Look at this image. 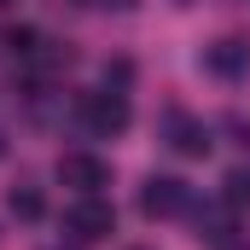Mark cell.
Wrapping results in <instances>:
<instances>
[{"label": "cell", "instance_id": "9c48e42d", "mask_svg": "<svg viewBox=\"0 0 250 250\" xmlns=\"http://www.w3.org/2000/svg\"><path fill=\"white\" fill-rule=\"evenodd\" d=\"M227 204H233V209H239V204H250V163L227 175Z\"/></svg>", "mask_w": 250, "mask_h": 250}, {"label": "cell", "instance_id": "7c38bea8", "mask_svg": "<svg viewBox=\"0 0 250 250\" xmlns=\"http://www.w3.org/2000/svg\"><path fill=\"white\" fill-rule=\"evenodd\" d=\"M221 250H250V245H221Z\"/></svg>", "mask_w": 250, "mask_h": 250}, {"label": "cell", "instance_id": "7a4b0ae2", "mask_svg": "<svg viewBox=\"0 0 250 250\" xmlns=\"http://www.w3.org/2000/svg\"><path fill=\"white\" fill-rule=\"evenodd\" d=\"M111 227H117V209H111L105 198H76V204L64 209V233H70L76 245H93V239H111Z\"/></svg>", "mask_w": 250, "mask_h": 250}, {"label": "cell", "instance_id": "4fadbf2b", "mask_svg": "<svg viewBox=\"0 0 250 250\" xmlns=\"http://www.w3.org/2000/svg\"><path fill=\"white\" fill-rule=\"evenodd\" d=\"M53 250H64V245H53Z\"/></svg>", "mask_w": 250, "mask_h": 250}, {"label": "cell", "instance_id": "5b68a950", "mask_svg": "<svg viewBox=\"0 0 250 250\" xmlns=\"http://www.w3.org/2000/svg\"><path fill=\"white\" fill-rule=\"evenodd\" d=\"M204 64L215 70V76H227V82H239L250 70V41H239V35H221L209 53H204Z\"/></svg>", "mask_w": 250, "mask_h": 250}, {"label": "cell", "instance_id": "8992f818", "mask_svg": "<svg viewBox=\"0 0 250 250\" xmlns=\"http://www.w3.org/2000/svg\"><path fill=\"white\" fill-rule=\"evenodd\" d=\"M169 146H175L181 157H204V151H209V128L192 123L187 111H169Z\"/></svg>", "mask_w": 250, "mask_h": 250}, {"label": "cell", "instance_id": "52a82bcc", "mask_svg": "<svg viewBox=\"0 0 250 250\" xmlns=\"http://www.w3.org/2000/svg\"><path fill=\"white\" fill-rule=\"evenodd\" d=\"M198 239L233 245V204H204V209H198Z\"/></svg>", "mask_w": 250, "mask_h": 250}, {"label": "cell", "instance_id": "277c9868", "mask_svg": "<svg viewBox=\"0 0 250 250\" xmlns=\"http://www.w3.org/2000/svg\"><path fill=\"white\" fill-rule=\"evenodd\" d=\"M187 204H192V192H187V181H175V175H151V181L140 187V209L157 215V221H163V215H181Z\"/></svg>", "mask_w": 250, "mask_h": 250}, {"label": "cell", "instance_id": "3957f363", "mask_svg": "<svg viewBox=\"0 0 250 250\" xmlns=\"http://www.w3.org/2000/svg\"><path fill=\"white\" fill-rule=\"evenodd\" d=\"M76 111H82V123L93 128V134H123L128 128V99L111 93V87H105V93H82Z\"/></svg>", "mask_w": 250, "mask_h": 250}, {"label": "cell", "instance_id": "6da1fadb", "mask_svg": "<svg viewBox=\"0 0 250 250\" xmlns=\"http://www.w3.org/2000/svg\"><path fill=\"white\" fill-rule=\"evenodd\" d=\"M59 181L76 192V198H99V192L111 187V163L93 157V151H64L59 157Z\"/></svg>", "mask_w": 250, "mask_h": 250}, {"label": "cell", "instance_id": "8fae6325", "mask_svg": "<svg viewBox=\"0 0 250 250\" xmlns=\"http://www.w3.org/2000/svg\"><path fill=\"white\" fill-rule=\"evenodd\" d=\"M99 6H117V12H128V6H134V0H99Z\"/></svg>", "mask_w": 250, "mask_h": 250}, {"label": "cell", "instance_id": "30bf717a", "mask_svg": "<svg viewBox=\"0 0 250 250\" xmlns=\"http://www.w3.org/2000/svg\"><path fill=\"white\" fill-rule=\"evenodd\" d=\"M227 128L239 134V146H250V123H245V117H233V123H227Z\"/></svg>", "mask_w": 250, "mask_h": 250}, {"label": "cell", "instance_id": "ba28073f", "mask_svg": "<svg viewBox=\"0 0 250 250\" xmlns=\"http://www.w3.org/2000/svg\"><path fill=\"white\" fill-rule=\"evenodd\" d=\"M6 209H12V215H23V221H35V215H41V192L23 181V187H12V192H6Z\"/></svg>", "mask_w": 250, "mask_h": 250}]
</instances>
